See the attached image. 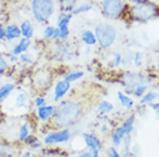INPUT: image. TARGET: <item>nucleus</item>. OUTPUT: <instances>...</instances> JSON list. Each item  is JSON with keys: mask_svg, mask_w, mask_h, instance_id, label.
Masks as SVG:
<instances>
[{"mask_svg": "<svg viewBox=\"0 0 159 157\" xmlns=\"http://www.w3.org/2000/svg\"><path fill=\"white\" fill-rule=\"evenodd\" d=\"M31 132V126H30V123L28 121H25V122L20 126V130H19V134H17V139H19V141H22L23 142L25 140V138L28 137L29 134Z\"/></svg>", "mask_w": 159, "mask_h": 157, "instance_id": "dca6fc26", "label": "nucleus"}, {"mask_svg": "<svg viewBox=\"0 0 159 157\" xmlns=\"http://www.w3.org/2000/svg\"><path fill=\"white\" fill-rule=\"evenodd\" d=\"M148 88H149L148 85H139V86H137L135 90L133 91V93H131V94L134 95L135 98L141 99L144 94H145V93H147Z\"/></svg>", "mask_w": 159, "mask_h": 157, "instance_id": "5701e85b", "label": "nucleus"}, {"mask_svg": "<svg viewBox=\"0 0 159 157\" xmlns=\"http://www.w3.org/2000/svg\"><path fill=\"white\" fill-rule=\"evenodd\" d=\"M9 60H11L12 62H16V61H17V56H15V55L11 54V55H9Z\"/></svg>", "mask_w": 159, "mask_h": 157, "instance_id": "a19ab883", "label": "nucleus"}, {"mask_svg": "<svg viewBox=\"0 0 159 157\" xmlns=\"http://www.w3.org/2000/svg\"><path fill=\"white\" fill-rule=\"evenodd\" d=\"M116 95H118V100H119L120 104L123 108H126L127 110H131L134 108L135 102H134V100L130 96H128V94H125L123 92H118Z\"/></svg>", "mask_w": 159, "mask_h": 157, "instance_id": "ddd939ff", "label": "nucleus"}, {"mask_svg": "<svg viewBox=\"0 0 159 157\" xmlns=\"http://www.w3.org/2000/svg\"><path fill=\"white\" fill-rule=\"evenodd\" d=\"M93 33H95L97 43L99 44V46L104 49L111 47L116 39V28L110 23H106V22H102V23L97 24L95 27Z\"/></svg>", "mask_w": 159, "mask_h": 157, "instance_id": "7ed1b4c3", "label": "nucleus"}, {"mask_svg": "<svg viewBox=\"0 0 159 157\" xmlns=\"http://www.w3.org/2000/svg\"><path fill=\"white\" fill-rule=\"evenodd\" d=\"M0 47H2V40H0Z\"/></svg>", "mask_w": 159, "mask_h": 157, "instance_id": "c03bdc74", "label": "nucleus"}, {"mask_svg": "<svg viewBox=\"0 0 159 157\" xmlns=\"http://www.w3.org/2000/svg\"><path fill=\"white\" fill-rule=\"evenodd\" d=\"M142 59H143V55L141 52H136L134 56H133V63H134V66L135 67H141V64H142Z\"/></svg>", "mask_w": 159, "mask_h": 157, "instance_id": "c85d7f7f", "label": "nucleus"}, {"mask_svg": "<svg viewBox=\"0 0 159 157\" xmlns=\"http://www.w3.org/2000/svg\"><path fill=\"white\" fill-rule=\"evenodd\" d=\"M17 45L20 46L22 53H25V52L29 49V47L31 46V40L27 39V38H20V40H19Z\"/></svg>", "mask_w": 159, "mask_h": 157, "instance_id": "b1692460", "label": "nucleus"}, {"mask_svg": "<svg viewBox=\"0 0 159 157\" xmlns=\"http://www.w3.org/2000/svg\"><path fill=\"white\" fill-rule=\"evenodd\" d=\"M73 15L70 13H61L58 17V21H57V24H58V28L64 27V25H68L70 20H72Z\"/></svg>", "mask_w": 159, "mask_h": 157, "instance_id": "4be33fe9", "label": "nucleus"}, {"mask_svg": "<svg viewBox=\"0 0 159 157\" xmlns=\"http://www.w3.org/2000/svg\"><path fill=\"white\" fill-rule=\"evenodd\" d=\"M100 132H102L103 134L110 133V127H108L107 124H103V125L100 126Z\"/></svg>", "mask_w": 159, "mask_h": 157, "instance_id": "c9c22d12", "label": "nucleus"}, {"mask_svg": "<svg viewBox=\"0 0 159 157\" xmlns=\"http://www.w3.org/2000/svg\"><path fill=\"white\" fill-rule=\"evenodd\" d=\"M54 30H56V28L54 27H46L45 28V30H44V38L45 39H52V37H53V33H54Z\"/></svg>", "mask_w": 159, "mask_h": 157, "instance_id": "2f4dec72", "label": "nucleus"}, {"mask_svg": "<svg viewBox=\"0 0 159 157\" xmlns=\"http://www.w3.org/2000/svg\"><path fill=\"white\" fill-rule=\"evenodd\" d=\"M107 157H122V156H121L120 151L118 150V148L111 146V147L107 148Z\"/></svg>", "mask_w": 159, "mask_h": 157, "instance_id": "473e14b6", "label": "nucleus"}, {"mask_svg": "<svg viewBox=\"0 0 159 157\" xmlns=\"http://www.w3.org/2000/svg\"><path fill=\"white\" fill-rule=\"evenodd\" d=\"M31 9L34 17L38 22H45L54 12V2L53 0H32Z\"/></svg>", "mask_w": 159, "mask_h": 157, "instance_id": "20e7f679", "label": "nucleus"}, {"mask_svg": "<svg viewBox=\"0 0 159 157\" xmlns=\"http://www.w3.org/2000/svg\"><path fill=\"white\" fill-rule=\"evenodd\" d=\"M92 9V6L89 4H83L82 6H80V7L75 8L74 11H73L70 14L72 15H77V14H81V13H84V12H88V11H91Z\"/></svg>", "mask_w": 159, "mask_h": 157, "instance_id": "a878e982", "label": "nucleus"}, {"mask_svg": "<svg viewBox=\"0 0 159 157\" xmlns=\"http://www.w3.org/2000/svg\"><path fill=\"white\" fill-rule=\"evenodd\" d=\"M39 139H38V137H36V135H34V134H29L28 137L25 138V140H24V145L29 146V147H31V146H34L35 143H36L37 141H38Z\"/></svg>", "mask_w": 159, "mask_h": 157, "instance_id": "cd10ccee", "label": "nucleus"}, {"mask_svg": "<svg viewBox=\"0 0 159 157\" xmlns=\"http://www.w3.org/2000/svg\"><path fill=\"white\" fill-rule=\"evenodd\" d=\"M135 122L136 115L131 114L120 125H118L116 129H113L111 131V142L113 147L120 148L123 138L127 137V135H131V134L134 133V131H135Z\"/></svg>", "mask_w": 159, "mask_h": 157, "instance_id": "f03ea898", "label": "nucleus"}, {"mask_svg": "<svg viewBox=\"0 0 159 157\" xmlns=\"http://www.w3.org/2000/svg\"><path fill=\"white\" fill-rule=\"evenodd\" d=\"M113 110H114V106H113L111 102L106 101V100L100 101L98 107H97V111H98L100 115H108V114H111Z\"/></svg>", "mask_w": 159, "mask_h": 157, "instance_id": "f3484780", "label": "nucleus"}, {"mask_svg": "<svg viewBox=\"0 0 159 157\" xmlns=\"http://www.w3.org/2000/svg\"><path fill=\"white\" fill-rule=\"evenodd\" d=\"M131 1H133V2H134V4H141V2H142V1H143V0H131Z\"/></svg>", "mask_w": 159, "mask_h": 157, "instance_id": "37998d69", "label": "nucleus"}, {"mask_svg": "<svg viewBox=\"0 0 159 157\" xmlns=\"http://www.w3.org/2000/svg\"><path fill=\"white\" fill-rule=\"evenodd\" d=\"M27 106H28V95L24 92H21L16 95L15 108L16 109H23V108H27Z\"/></svg>", "mask_w": 159, "mask_h": 157, "instance_id": "a211bd4d", "label": "nucleus"}, {"mask_svg": "<svg viewBox=\"0 0 159 157\" xmlns=\"http://www.w3.org/2000/svg\"><path fill=\"white\" fill-rule=\"evenodd\" d=\"M106 157H107V156H106Z\"/></svg>", "mask_w": 159, "mask_h": 157, "instance_id": "a18cd8bd", "label": "nucleus"}, {"mask_svg": "<svg viewBox=\"0 0 159 157\" xmlns=\"http://www.w3.org/2000/svg\"><path fill=\"white\" fill-rule=\"evenodd\" d=\"M158 99V93L157 92H147L145 94L139 99V104H145L150 102H155L156 100Z\"/></svg>", "mask_w": 159, "mask_h": 157, "instance_id": "aec40b11", "label": "nucleus"}, {"mask_svg": "<svg viewBox=\"0 0 159 157\" xmlns=\"http://www.w3.org/2000/svg\"><path fill=\"white\" fill-rule=\"evenodd\" d=\"M81 40H82L85 45H88V46H93V45L97 44L95 33H93L91 30H89V29L82 31V33H81Z\"/></svg>", "mask_w": 159, "mask_h": 157, "instance_id": "2eb2a0df", "label": "nucleus"}, {"mask_svg": "<svg viewBox=\"0 0 159 157\" xmlns=\"http://www.w3.org/2000/svg\"><path fill=\"white\" fill-rule=\"evenodd\" d=\"M34 104L36 108H39V107H43V106H46V99L42 96V95H38L36 98L34 99Z\"/></svg>", "mask_w": 159, "mask_h": 157, "instance_id": "7c9ffc66", "label": "nucleus"}, {"mask_svg": "<svg viewBox=\"0 0 159 157\" xmlns=\"http://www.w3.org/2000/svg\"><path fill=\"white\" fill-rule=\"evenodd\" d=\"M147 106L150 107L156 114H158V111H159V103L158 102H150V103H148Z\"/></svg>", "mask_w": 159, "mask_h": 157, "instance_id": "f704fd0d", "label": "nucleus"}, {"mask_svg": "<svg viewBox=\"0 0 159 157\" xmlns=\"http://www.w3.org/2000/svg\"><path fill=\"white\" fill-rule=\"evenodd\" d=\"M14 90H15V84H13V83L4 84L2 86L0 87V104L12 94Z\"/></svg>", "mask_w": 159, "mask_h": 157, "instance_id": "4468645a", "label": "nucleus"}, {"mask_svg": "<svg viewBox=\"0 0 159 157\" xmlns=\"http://www.w3.org/2000/svg\"><path fill=\"white\" fill-rule=\"evenodd\" d=\"M20 31H21V37H23V38H27V39H31L32 37H34V27H32V24L30 21H23L22 23H21L20 27Z\"/></svg>", "mask_w": 159, "mask_h": 157, "instance_id": "f8f14e48", "label": "nucleus"}, {"mask_svg": "<svg viewBox=\"0 0 159 157\" xmlns=\"http://www.w3.org/2000/svg\"><path fill=\"white\" fill-rule=\"evenodd\" d=\"M122 11V0H104L103 12L108 17H116Z\"/></svg>", "mask_w": 159, "mask_h": 157, "instance_id": "0eeeda50", "label": "nucleus"}, {"mask_svg": "<svg viewBox=\"0 0 159 157\" xmlns=\"http://www.w3.org/2000/svg\"><path fill=\"white\" fill-rule=\"evenodd\" d=\"M77 157H91V153L89 150H85V151H82Z\"/></svg>", "mask_w": 159, "mask_h": 157, "instance_id": "e433bc0d", "label": "nucleus"}, {"mask_svg": "<svg viewBox=\"0 0 159 157\" xmlns=\"http://www.w3.org/2000/svg\"><path fill=\"white\" fill-rule=\"evenodd\" d=\"M52 39L53 40H58L59 39V29L56 28V30H54V33H53V37H52Z\"/></svg>", "mask_w": 159, "mask_h": 157, "instance_id": "58836bf2", "label": "nucleus"}, {"mask_svg": "<svg viewBox=\"0 0 159 157\" xmlns=\"http://www.w3.org/2000/svg\"><path fill=\"white\" fill-rule=\"evenodd\" d=\"M90 153H91V157H102L100 156V153H102V151H99V150H92Z\"/></svg>", "mask_w": 159, "mask_h": 157, "instance_id": "ea45409f", "label": "nucleus"}, {"mask_svg": "<svg viewBox=\"0 0 159 157\" xmlns=\"http://www.w3.org/2000/svg\"><path fill=\"white\" fill-rule=\"evenodd\" d=\"M84 76V72L83 71H72V72H68V74H66L64 77V79L66 80V82L68 83H74L76 82V80H79V79H81L82 77Z\"/></svg>", "mask_w": 159, "mask_h": 157, "instance_id": "412c9836", "label": "nucleus"}, {"mask_svg": "<svg viewBox=\"0 0 159 157\" xmlns=\"http://www.w3.org/2000/svg\"><path fill=\"white\" fill-rule=\"evenodd\" d=\"M19 60L21 62L27 63V64H32L34 63V59H32V55L29 54V53H22V54L19 55Z\"/></svg>", "mask_w": 159, "mask_h": 157, "instance_id": "bb28decb", "label": "nucleus"}, {"mask_svg": "<svg viewBox=\"0 0 159 157\" xmlns=\"http://www.w3.org/2000/svg\"><path fill=\"white\" fill-rule=\"evenodd\" d=\"M20 157H31V153L30 151H24Z\"/></svg>", "mask_w": 159, "mask_h": 157, "instance_id": "79ce46f5", "label": "nucleus"}, {"mask_svg": "<svg viewBox=\"0 0 159 157\" xmlns=\"http://www.w3.org/2000/svg\"><path fill=\"white\" fill-rule=\"evenodd\" d=\"M72 139L70 129H58L57 131H50L43 138V145L56 146L60 143H67Z\"/></svg>", "mask_w": 159, "mask_h": 157, "instance_id": "423d86ee", "label": "nucleus"}, {"mask_svg": "<svg viewBox=\"0 0 159 157\" xmlns=\"http://www.w3.org/2000/svg\"><path fill=\"white\" fill-rule=\"evenodd\" d=\"M59 29V39L62 40V41H66L69 37V29H68V25H64V27L58 28Z\"/></svg>", "mask_w": 159, "mask_h": 157, "instance_id": "393cba45", "label": "nucleus"}, {"mask_svg": "<svg viewBox=\"0 0 159 157\" xmlns=\"http://www.w3.org/2000/svg\"><path fill=\"white\" fill-rule=\"evenodd\" d=\"M75 6L76 0H60V9L62 13H72Z\"/></svg>", "mask_w": 159, "mask_h": 157, "instance_id": "6ab92c4d", "label": "nucleus"}, {"mask_svg": "<svg viewBox=\"0 0 159 157\" xmlns=\"http://www.w3.org/2000/svg\"><path fill=\"white\" fill-rule=\"evenodd\" d=\"M121 63H122V55L116 54L114 55V60H113V66L114 67H119Z\"/></svg>", "mask_w": 159, "mask_h": 157, "instance_id": "72a5a7b5", "label": "nucleus"}, {"mask_svg": "<svg viewBox=\"0 0 159 157\" xmlns=\"http://www.w3.org/2000/svg\"><path fill=\"white\" fill-rule=\"evenodd\" d=\"M37 117L42 123H48L53 117V114L56 111L54 104H46V106L37 108Z\"/></svg>", "mask_w": 159, "mask_h": 157, "instance_id": "9d476101", "label": "nucleus"}, {"mask_svg": "<svg viewBox=\"0 0 159 157\" xmlns=\"http://www.w3.org/2000/svg\"><path fill=\"white\" fill-rule=\"evenodd\" d=\"M69 90H70V83L66 82L65 79L59 80L56 84L54 90H53V101L54 102H60L67 95Z\"/></svg>", "mask_w": 159, "mask_h": 157, "instance_id": "1a4fd4ad", "label": "nucleus"}, {"mask_svg": "<svg viewBox=\"0 0 159 157\" xmlns=\"http://www.w3.org/2000/svg\"><path fill=\"white\" fill-rule=\"evenodd\" d=\"M5 39V28L0 24V40Z\"/></svg>", "mask_w": 159, "mask_h": 157, "instance_id": "4c0bfd02", "label": "nucleus"}, {"mask_svg": "<svg viewBox=\"0 0 159 157\" xmlns=\"http://www.w3.org/2000/svg\"><path fill=\"white\" fill-rule=\"evenodd\" d=\"M8 69V62L2 55H0V76H2Z\"/></svg>", "mask_w": 159, "mask_h": 157, "instance_id": "c756f323", "label": "nucleus"}, {"mask_svg": "<svg viewBox=\"0 0 159 157\" xmlns=\"http://www.w3.org/2000/svg\"><path fill=\"white\" fill-rule=\"evenodd\" d=\"M21 38V31L20 28L15 24H11L5 28V39L7 41H13L15 39Z\"/></svg>", "mask_w": 159, "mask_h": 157, "instance_id": "9b49d317", "label": "nucleus"}, {"mask_svg": "<svg viewBox=\"0 0 159 157\" xmlns=\"http://www.w3.org/2000/svg\"><path fill=\"white\" fill-rule=\"evenodd\" d=\"M83 107L80 102L66 100L60 101L56 106V111L52 117V124L57 129H70V126L79 122L82 116Z\"/></svg>", "mask_w": 159, "mask_h": 157, "instance_id": "f257e3e1", "label": "nucleus"}, {"mask_svg": "<svg viewBox=\"0 0 159 157\" xmlns=\"http://www.w3.org/2000/svg\"><path fill=\"white\" fill-rule=\"evenodd\" d=\"M131 14L136 21H149L157 14V6L150 1H142L131 8Z\"/></svg>", "mask_w": 159, "mask_h": 157, "instance_id": "39448f33", "label": "nucleus"}, {"mask_svg": "<svg viewBox=\"0 0 159 157\" xmlns=\"http://www.w3.org/2000/svg\"><path fill=\"white\" fill-rule=\"evenodd\" d=\"M81 138L83 140L84 146L89 149V151H92V150H99V151H102L103 150V142L96 134L83 132V133L81 134Z\"/></svg>", "mask_w": 159, "mask_h": 157, "instance_id": "6e6552de", "label": "nucleus"}]
</instances>
